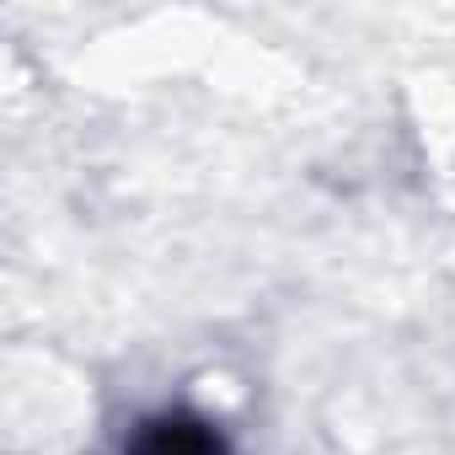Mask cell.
Instances as JSON below:
<instances>
[{
	"mask_svg": "<svg viewBox=\"0 0 455 455\" xmlns=\"http://www.w3.org/2000/svg\"><path fill=\"white\" fill-rule=\"evenodd\" d=\"M124 455H231V444H225V434L209 423V418H193V412H156L145 418Z\"/></svg>",
	"mask_w": 455,
	"mask_h": 455,
	"instance_id": "obj_1",
	"label": "cell"
}]
</instances>
